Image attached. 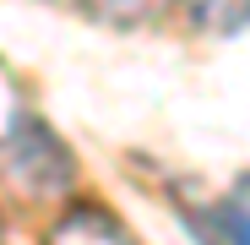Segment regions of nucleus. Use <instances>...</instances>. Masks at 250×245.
I'll list each match as a JSON object with an SVG mask.
<instances>
[{
  "instance_id": "20e7f679",
  "label": "nucleus",
  "mask_w": 250,
  "mask_h": 245,
  "mask_svg": "<svg viewBox=\"0 0 250 245\" xmlns=\"http://www.w3.org/2000/svg\"><path fill=\"white\" fill-rule=\"evenodd\" d=\"M49 6H60L71 17H87V22H104V27H147L174 0H49Z\"/></svg>"
},
{
  "instance_id": "39448f33",
  "label": "nucleus",
  "mask_w": 250,
  "mask_h": 245,
  "mask_svg": "<svg viewBox=\"0 0 250 245\" xmlns=\"http://www.w3.org/2000/svg\"><path fill=\"white\" fill-rule=\"evenodd\" d=\"M174 11L185 17L190 33L207 38H234L250 27V0H174Z\"/></svg>"
},
{
  "instance_id": "f03ea898",
  "label": "nucleus",
  "mask_w": 250,
  "mask_h": 245,
  "mask_svg": "<svg viewBox=\"0 0 250 245\" xmlns=\"http://www.w3.org/2000/svg\"><path fill=\"white\" fill-rule=\"evenodd\" d=\"M49 245H136V240L109 207H98V201H71L55 218V229H49Z\"/></svg>"
},
{
  "instance_id": "7ed1b4c3",
  "label": "nucleus",
  "mask_w": 250,
  "mask_h": 245,
  "mask_svg": "<svg viewBox=\"0 0 250 245\" xmlns=\"http://www.w3.org/2000/svg\"><path fill=\"white\" fill-rule=\"evenodd\" d=\"M180 213L201 245H250V196H239V191L223 196L212 213H190V207H180Z\"/></svg>"
},
{
  "instance_id": "f257e3e1",
  "label": "nucleus",
  "mask_w": 250,
  "mask_h": 245,
  "mask_svg": "<svg viewBox=\"0 0 250 245\" xmlns=\"http://www.w3.org/2000/svg\"><path fill=\"white\" fill-rule=\"evenodd\" d=\"M6 169L33 191V196H60L76 180V158L65 153V142L44 126L38 114H17L6 131Z\"/></svg>"
}]
</instances>
